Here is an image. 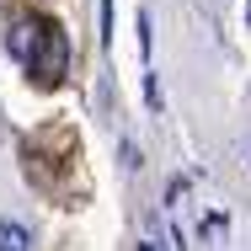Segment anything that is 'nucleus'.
<instances>
[{
  "instance_id": "f257e3e1",
  "label": "nucleus",
  "mask_w": 251,
  "mask_h": 251,
  "mask_svg": "<svg viewBox=\"0 0 251 251\" xmlns=\"http://www.w3.org/2000/svg\"><path fill=\"white\" fill-rule=\"evenodd\" d=\"M64 70H70V38H64L59 22H43V43H38V53H32L27 75H38L43 86H59Z\"/></svg>"
},
{
  "instance_id": "f03ea898",
  "label": "nucleus",
  "mask_w": 251,
  "mask_h": 251,
  "mask_svg": "<svg viewBox=\"0 0 251 251\" xmlns=\"http://www.w3.org/2000/svg\"><path fill=\"white\" fill-rule=\"evenodd\" d=\"M0 251H32V230L22 219H5L0 214Z\"/></svg>"
},
{
  "instance_id": "7ed1b4c3",
  "label": "nucleus",
  "mask_w": 251,
  "mask_h": 251,
  "mask_svg": "<svg viewBox=\"0 0 251 251\" xmlns=\"http://www.w3.org/2000/svg\"><path fill=\"white\" fill-rule=\"evenodd\" d=\"M101 43H112V0H101Z\"/></svg>"
}]
</instances>
